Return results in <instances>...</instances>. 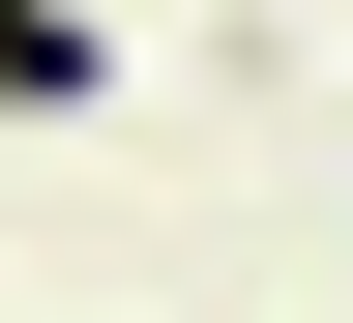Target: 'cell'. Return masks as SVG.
<instances>
[{
  "mask_svg": "<svg viewBox=\"0 0 353 323\" xmlns=\"http://www.w3.org/2000/svg\"><path fill=\"white\" fill-rule=\"evenodd\" d=\"M0 88H30V118H88V88H118V30H88V0H0Z\"/></svg>",
  "mask_w": 353,
  "mask_h": 323,
  "instance_id": "obj_1",
  "label": "cell"
}]
</instances>
